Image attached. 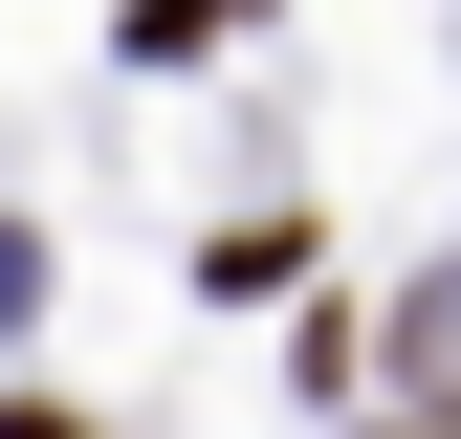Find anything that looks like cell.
Listing matches in <instances>:
<instances>
[{
    "label": "cell",
    "mask_w": 461,
    "mask_h": 439,
    "mask_svg": "<svg viewBox=\"0 0 461 439\" xmlns=\"http://www.w3.org/2000/svg\"><path fill=\"white\" fill-rule=\"evenodd\" d=\"M395 373H418V417H461V286H418V308H395Z\"/></svg>",
    "instance_id": "6da1fadb"
},
{
    "label": "cell",
    "mask_w": 461,
    "mask_h": 439,
    "mask_svg": "<svg viewBox=\"0 0 461 439\" xmlns=\"http://www.w3.org/2000/svg\"><path fill=\"white\" fill-rule=\"evenodd\" d=\"M395 439H461V417H395Z\"/></svg>",
    "instance_id": "7a4b0ae2"
}]
</instances>
